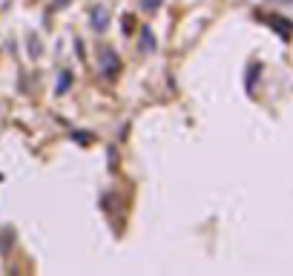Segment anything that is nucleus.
<instances>
[{
  "instance_id": "nucleus-1",
  "label": "nucleus",
  "mask_w": 293,
  "mask_h": 276,
  "mask_svg": "<svg viewBox=\"0 0 293 276\" xmlns=\"http://www.w3.org/2000/svg\"><path fill=\"white\" fill-rule=\"evenodd\" d=\"M98 69H101L104 78H115L118 72H121V58L112 49H101L98 52Z\"/></svg>"
},
{
  "instance_id": "nucleus-2",
  "label": "nucleus",
  "mask_w": 293,
  "mask_h": 276,
  "mask_svg": "<svg viewBox=\"0 0 293 276\" xmlns=\"http://www.w3.org/2000/svg\"><path fill=\"white\" fill-rule=\"evenodd\" d=\"M89 26H92L95 32H106V26H109V12H106L104 3H95L92 9H89Z\"/></svg>"
},
{
  "instance_id": "nucleus-3",
  "label": "nucleus",
  "mask_w": 293,
  "mask_h": 276,
  "mask_svg": "<svg viewBox=\"0 0 293 276\" xmlns=\"http://www.w3.org/2000/svg\"><path fill=\"white\" fill-rule=\"evenodd\" d=\"M138 46H141V52H144V55H150V52L155 49V34H153V29H150V26H141Z\"/></svg>"
},
{
  "instance_id": "nucleus-4",
  "label": "nucleus",
  "mask_w": 293,
  "mask_h": 276,
  "mask_svg": "<svg viewBox=\"0 0 293 276\" xmlns=\"http://www.w3.org/2000/svg\"><path fill=\"white\" fill-rule=\"evenodd\" d=\"M69 86H72V72H69V69H63V72L58 75V86H55V95H63V92L69 90Z\"/></svg>"
},
{
  "instance_id": "nucleus-5",
  "label": "nucleus",
  "mask_w": 293,
  "mask_h": 276,
  "mask_svg": "<svg viewBox=\"0 0 293 276\" xmlns=\"http://www.w3.org/2000/svg\"><path fill=\"white\" fill-rule=\"evenodd\" d=\"M26 44H29V55H32V58H40V38H37V32H29V34H26Z\"/></svg>"
},
{
  "instance_id": "nucleus-6",
  "label": "nucleus",
  "mask_w": 293,
  "mask_h": 276,
  "mask_svg": "<svg viewBox=\"0 0 293 276\" xmlns=\"http://www.w3.org/2000/svg\"><path fill=\"white\" fill-rule=\"evenodd\" d=\"M72 141H78V144H89V141H92V132H86V130H72Z\"/></svg>"
},
{
  "instance_id": "nucleus-7",
  "label": "nucleus",
  "mask_w": 293,
  "mask_h": 276,
  "mask_svg": "<svg viewBox=\"0 0 293 276\" xmlns=\"http://www.w3.org/2000/svg\"><path fill=\"white\" fill-rule=\"evenodd\" d=\"M141 6H144L147 12H155L158 6H161V0H141Z\"/></svg>"
},
{
  "instance_id": "nucleus-8",
  "label": "nucleus",
  "mask_w": 293,
  "mask_h": 276,
  "mask_svg": "<svg viewBox=\"0 0 293 276\" xmlns=\"http://www.w3.org/2000/svg\"><path fill=\"white\" fill-rule=\"evenodd\" d=\"M52 6H55V9H66V6H69V0H52Z\"/></svg>"
}]
</instances>
